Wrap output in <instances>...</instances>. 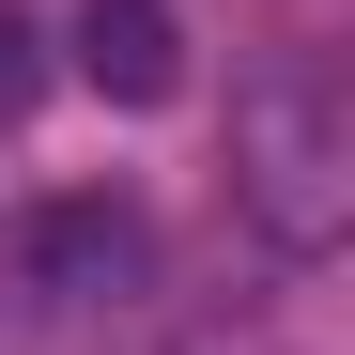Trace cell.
<instances>
[{"instance_id":"cell-1","label":"cell","mask_w":355,"mask_h":355,"mask_svg":"<svg viewBox=\"0 0 355 355\" xmlns=\"http://www.w3.org/2000/svg\"><path fill=\"white\" fill-rule=\"evenodd\" d=\"M232 201H248V232L278 263H340V232H355V93H340V62L248 78V108H232Z\"/></svg>"},{"instance_id":"cell-4","label":"cell","mask_w":355,"mask_h":355,"mask_svg":"<svg viewBox=\"0 0 355 355\" xmlns=\"http://www.w3.org/2000/svg\"><path fill=\"white\" fill-rule=\"evenodd\" d=\"M31 93H46V31L16 16V0H0V124H16V108H31Z\"/></svg>"},{"instance_id":"cell-3","label":"cell","mask_w":355,"mask_h":355,"mask_svg":"<svg viewBox=\"0 0 355 355\" xmlns=\"http://www.w3.org/2000/svg\"><path fill=\"white\" fill-rule=\"evenodd\" d=\"M78 78L108 108H170L186 93V31H170V0H78Z\"/></svg>"},{"instance_id":"cell-2","label":"cell","mask_w":355,"mask_h":355,"mask_svg":"<svg viewBox=\"0 0 355 355\" xmlns=\"http://www.w3.org/2000/svg\"><path fill=\"white\" fill-rule=\"evenodd\" d=\"M16 278L46 293V309H108V293L155 278V232H139V201H46L16 232Z\"/></svg>"}]
</instances>
